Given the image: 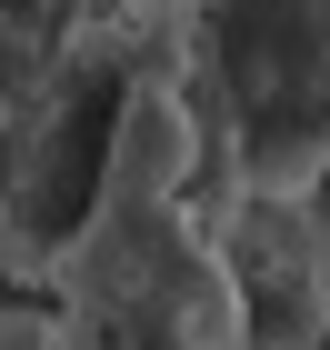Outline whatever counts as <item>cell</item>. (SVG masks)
I'll return each mask as SVG.
<instances>
[{
    "label": "cell",
    "instance_id": "cell-1",
    "mask_svg": "<svg viewBox=\"0 0 330 350\" xmlns=\"http://www.w3.org/2000/svg\"><path fill=\"white\" fill-rule=\"evenodd\" d=\"M51 350H250L210 220L191 200L90 190L81 230L51 250Z\"/></svg>",
    "mask_w": 330,
    "mask_h": 350
},
{
    "label": "cell",
    "instance_id": "cell-2",
    "mask_svg": "<svg viewBox=\"0 0 330 350\" xmlns=\"http://www.w3.org/2000/svg\"><path fill=\"white\" fill-rule=\"evenodd\" d=\"M200 70L230 180L310 200L330 180V0H200Z\"/></svg>",
    "mask_w": 330,
    "mask_h": 350
},
{
    "label": "cell",
    "instance_id": "cell-3",
    "mask_svg": "<svg viewBox=\"0 0 330 350\" xmlns=\"http://www.w3.org/2000/svg\"><path fill=\"white\" fill-rule=\"evenodd\" d=\"M210 241L230 260L250 350H320L330 340V241H320L310 200H290V190H230Z\"/></svg>",
    "mask_w": 330,
    "mask_h": 350
},
{
    "label": "cell",
    "instance_id": "cell-4",
    "mask_svg": "<svg viewBox=\"0 0 330 350\" xmlns=\"http://www.w3.org/2000/svg\"><path fill=\"white\" fill-rule=\"evenodd\" d=\"M200 170V110L180 81H130L110 110V150H100V190L120 200H180Z\"/></svg>",
    "mask_w": 330,
    "mask_h": 350
}]
</instances>
